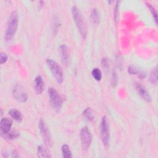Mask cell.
Listing matches in <instances>:
<instances>
[{
	"label": "cell",
	"mask_w": 158,
	"mask_h": 158,
	"mask_svg": "<svg viewBox=\"0 0 158 158\" xmlns=\"http://www.w3.org/2000/svg\"><path fill=\"white\" fill-rule=\"evenodd\" d=\"M19 23V15L17 11H12L9 17L7 24V28L4 35V39L6 41H10L15 35Z\"/></svg>",
	"instance_id": "cell-1"
},
{
	"label": "cell",
	"mask_w": 158,
	"mask_h": 158,
	"mask_svg": "<svg viewBox=\"0 0 158 158\" xmlns=\"http://www.w3.org/2000/svg\"><path fill=\"white\" fill-rule=\"evenodd\" d=\"M72 14L73 20L76 24L78 30L83 39H85L87 35V29L83 18L78 8L74 6L72 9Z\"/></svg>",
	"instance_id": "cell-2"
},
{
	"label": "cell",
	"mask_w": 158,
	"mask_h": 158,
	"mask_svg": "<svg viewBox=\"0 0 158 158\" xmlns=\"http://www.w3.org/2000/svg\"><path fill=\"white\" fill-rule=\"evenodd\" d=\"M48 92L51 106L56 112H59L63 106L62 98L56 89L52 87L49 88Z\"/></svg>",
	"instance_id": "cell-3"
},
{
	"label": "cell",
	"mask_w": 158,
	"mask_h": 158,
	"mask_svg": "<svg viewBox=\"0 0 158 158\" xmlns=\"http://www.w3.org/2000/svg\"><path fill=\"white\" fill-rule=\"evenodd\" d=\"M46 63L57 82L62 83L64 81V75L61 67L57 62L51 59H48L46 60Z\"/></svg>",
	"instance_id": "cell-4"
},
{
	"label": "cell",
	"mask_w": 158,
	"mask_h": 158,
	"mask_svg": "<svg viewBox=\"0 0 158 158\" xmlns=\"http://www.w3.org/2000/svg\"><path fill=\"white\" fill-rule=\"evenodd\" d=\"M100 136L101 141L106 148L109 146V128L108 125V122L106 116L102 117L100 124Z\"/></svg>",
	"instance_id": "cell-5"
},
{
	"label": "cell",
	"mask_w": 158,
	"mask_h": 158,
	"mask_svg": "<svg viewBox=\"0 0 158 158\" xmlns=\"http://www.w3.org/2000/svg\"><path fill=\"white\" fill-rule=\"evenodd\" d=\"M38 128L40 131L41 135L43 138V141L45 144L48 146H51L52 145V139L50 132L49 131L48 127L45 123L44 121L41 118L38 122Z\"/></svg>",
	"instance_id": "cell-6"
},
{
	"label": "cell",
	"mask_w": 158,
	"mask_h": 158,
	"mask_svg": "<svg viewBox=\"0 0 158 158\" xmlns=\"http://www.w3.org/2000/svg\"><path fill=\"white\" fill-rule=\"evenodd\" d=\"M80 137L83 149H87L90 146L92 142V135L87 127H84L81 128Z\"/></svg>",
	"instance_id": "cell-7"
},
{
	"label": "cell",
	"mask_w": 158,
	"mask_h": 158,
	"mask_svg": "<svg viewBox=\"0 0 158 158\" xmlns=\"http://www.w3.org/2000/svg\"><path fill=\"white\" fill-rule=\"evenodd\" d=\"M12 95L16 100L21 102H26L28 98L25 88L20 85H16L13 87Z\"/></svg>",
	"instance_id": "cell-8"
},
{
	"label": "cell",
	"mask_w": 158,
	"mask_h": 158,
	"mask_svg": "<svg viewBox=\"0 0 158 158\" xmlns=\"http://www.w3.org/2000/svg\"><path fill=\"white\" fill-rule=\"evenodd\" d=\"M12 125V120L7 117L2 118L0 122L1 135L5 134L9 132L10 131Z\"/></svg>",
	"instance_id": "cell-9"
},
{
	"label": "cell",
	"mask_w": 158,
	"mask_h": 158,
	"mask_svg": "<svg viewBox=\"0 0 158 158\" xmlns=\"http://www.w3.org/2000/svg\"><path fill=\"white\" fill-rule=\"evenodd\" d=\"M135 88L137 91L138 93L139 94V96L146 102H151V98L148 93V91L146 90V89L142 86L140 83H136L135 84Z\"/></svg>",
	"instance_id": "cell-10"
},
{
	"label": "cell",
	"mask_w": 158,
	"mask_h": 158,
	"mask_svg": "<svg viewBox=\"0 0 158 158\" xmlns=\"http://www.w3.org/2000/svg\"><path fill=\"white\" fill-rule=\"evenodd\" d=\"M59 52L62 62L64 64L67 65L69 62V49L65 44H61L59 47Z\"/></svg>",
	"instance_id": "cell-11"
},
{
	"label": "cell",
	"mask_w": 158,
	"mask_h": 158,
	"mask_svg": "<svg viewBox=\"0 0 158 158\" xmlns=\"http://www.w3.org/2000/svg\"><path fill=\"white\" fill-rule=\"evenodd\" d=\"M35 89L37 94H41L44 89V82L42 77L40 75H38L35 77L34 81Z\"/></svg>",
	"instance_id": "cell-12"
},
{
	"label": "cell",
	"mask_w": 158,
	"mask_h": 158,
	"mask_svg": "<svg viewBox=\"0 0 158 158\" xmlns=\"http://www.w3.org/2000/svg\"><path fill=\"white\" fill-rule=\"evenodd\" d=\"M37 154L39 157H51V155L46 148L39 146L37 149Z\"/></svg>",
	"instance_id": "cell-13"
},
{
	"label": "cell",
	"mask_w": 158,
	"mask_h": 158,
	"mask_svg": "<svg viewBox=\"0 0 158 158\" xmlns=\"http://www.w3.org/2000/svg\"><path fill=\"white\" fill-rule=\"evenodd\" d=\"M9 114L12 118L15 120L17 122H21L22 120V113L15 109H12L9 111Z\"/></svg>",
	"instance_id": "cell-14"
},
{
	"label": "cell",
	"mask_w": 158,
	"mask_h": 158,
	"mask_svg": "<svg viewBox=\"0 0 158 158\" xmlns=\"http://www.w3.org/2000/svg\"><path fill=\"white\" fill-rule=\"evenodd\" d=\"M99 20H100L99 14L98 11V9L94 8L92 10L91 13V20L93 24L97 25L99 23Z\"/></svg>",
	"instance_id": "cell-15"
},
{
	"label": "cell",
	"mask_w": 158,
	"mask_h": 158,
	"mask_svg": "<svg viewBox=\"0 0 158 158\" xmlns=\"http://www.w3.org/2000/svg\"><path fill=\"white\" fill-rule=\"evenodd\" d=\"M157 67H155L154 69H152L149 75V81L151 84L156 85L157 83Z\"/></svg>",
	"instance_id": "cell-16"
},
{
	"label": "cell",
	"mask_w": 158,
	"mask_h": 158,
	"mask_svg": "<svg viewBox=\"0 0 158 158\" xmlns=\"http://www.w3.org/2000/svg\"><path fill=\"white\" fill-rule=\"evenodd\" d=\"M2 137H3L6 139L8 140H12L17 138L19 136V134L18 132L15 131H10L9 132L5 133V134H2L1 135Z\"/></svg>",
	"instance_id": "cell-17"
},
{
	"label": "cell",
	"mask_w": 158,
	"mask_h": 158,
	"mask_svg": "<svg viewBox=\"0 0 158 158\" xmlns=\"http://www.w3.org/2000/svg\"><path fill=\"white\" fill-rule=\"evenodd\" d=\"M62 156L64 158H69L72 157V152L67 144H63L61 148Z\"/></svg>",
	"instance_id": "cell-18"
},
{
	"label": "cell",
	"mask_w": 158,
	"mask_h": 158,
	"mask_svg": "<svg viewBox=\"0 0 158 158\" xmlns=\"http://www.w3.org/2000/svg\"><path fill=\"white\" fill-rule=\"evenodd\" d=\"M83 115L85 117V118L88 121H92L94 119V115L93 113V110L90 107L86 108L83 112Z\"/></svg>",
	"instance_id": "cell-19"
},
{
	"label": "cell",
	"mask_w": 158,
	"mask_h": 158,
	"mask_svg": "<svg viewBox=\"0 0 158 158\" xmlns=\"http://www.w3.org/2000/svg\"><path fill=\"white\" fill-rule=\"evenodd\" d=\"M146 4L147 6V7H148V9H149L154 19V21H155V23L157 25V10H156V9L149 3L148 2H146Z\"/></svg>",
	"instance_id": "cell-20"
},
{
	"label": "cell",
	"mask_w": 158,
	"mask_h": 158,
	"mask_svg": "<svg viewBox=\"0 0 158 158\" xmlns=\"http://www.w3.org/2000/svg\"><path fill=\"white\" fill-rule=\"evenodd\" d=\"M91 74L93 77L96 80V81H100L101 78H102V73L101 71L98 69V68H94L93 69L91 72Z\"/></svg>",
	"instance_id": "cell-21"
},
{
	"label": "cell",
	"mask_w": 158,
	"mask_h": 158,
	"mask_svg": "<svg viewBox=\"0 0 158 158\" xmlns=\"http://www.w3.org/2000/svg\"><path fill=\"white\" fill-rule=\"evenodd\" d=\"M139 70H138L136 67L132 66V65L129 66L128 68V72L131 75H137Z\"/></svg>",
	"instance_id": "cell-22"
},
{
	"label": "cell",
	"mask_w": 158,
	"mask_h": 158,
	"mask_svg": "<svg viewBox=\"0 0 158 158\" xmlns=\"http://www.w3.org/2000/svg\"><path fill=\"white\" fill-rule=\"evenodd\" d=\"M7 60V56L5 53L1 52V54H0V62H1V64H2L5 63Z\"/></svg>",
	"instance_id": "cell-23"
},
{
	"label": "cell",
	"mask_w": 158,
	"mask_h": 158,
	"mask_svg": "<svg viewBox=\"0 0 158 158\" xmlns=\"http://www.w3.org/2000/svg\"><path fill=\"white\" fill-rule=\"evenodd\" d=\"M137 76L140 78V79H144L146 76V73L142 70H139L138 72V73L137 75Z\"/></svg>",
	"instance_id": "cell-24"
},
{
	"label": "cell",
	"mask_w": 158,
	"mask_h": 158,
	"mask_svg": "<svg viewBox=\"0 0 158 158\" xmlns=\"http://www.w3.org/2000/svg\"><path fill=\"white\" fill-rule=\"evenodd\" d=\"M119 2H120V1H117V2H116V6H115V7L114 14H115V20H117V17L118 14V7H119Z\"/></svg>",
	"instance_id": "cell-25"
},
{
	"label": "cell",
	"mask_w": 158,
	"mask_h": 158,
	"mask_svg": "<svg viewBox=\"0 0 158 158\" xmlns=\"http://www.w3.org/2000/svg\"><path fill=\"white\" fill-rule=\"evenodd\" d=\"M101 64H102V65L103 67L104 68H107L109 65H108V60L106 58H103L102 59V61H101Z\"/></svg>",
	"instance_id": "cell-26"
},
{
	"label": "cell",
	"mask_w": 158,
	"mask_h": 158,
	"mask_svg": "<svg viewBox=\"0 0 158 158\" xmlns=\"http://www.w3.org/2000/svg\"><path fill=\"white\" fill-rule=\"evenodd\" d=\"M117 83V75L116 73L114 72L112 73V85L115 86Z\"/></svg>",
	"instance_id": "cell-27"
},
{
	"label": "cell",
	"mask_w": 158,
	"mask_h": 158,
	"mask_svg": "<svg viewBox=\"0 0 158 158\" xmlns=\"http://www.w3.org/2000/svg\"><path fill=\"white\" fill-rule=\"evenodd\" d=\"M11 157H19V154L18 152L16 151H13L11 153Z\"/></svg>",
	"instance_id": "cell-28"
}]
</instances>
